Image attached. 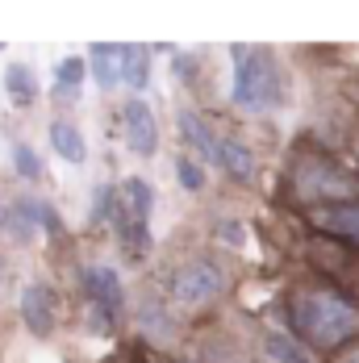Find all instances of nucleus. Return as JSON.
I'll return each mask as SVG.
<instances>
[{"instance_id": "nucleus-1", "label": "nucleus", "mask_w": 359, "mask_h": 363, "mask_svg": "<svg viewBox=\"0 0 359 363\" xmlns=\"http://www.w3.org/2000/svg\"><path fill=\"white\" fill-rule=\"evenodd\" d=\"M230 63H234V84H230V101L247 113H272L288 101L285 88V67L267 46H230Z\"/></svg>"}, {"instance_id": "nucleus-2", "label": "nucleus", "mask_w": 359, "mask_h": 363, "mask_svg": "<svg viewBox=\"0 0 359 363\" xmlns=\"http://www.w3.org/2000/svg\"><path fill=\"white\" fill-rule=\"evenodd\" d=\"M292 326L309 347H338L359 330V313L338 292L305 289L292 296Z\"/></svg>"}, {"instance_id": "nucleus-3", "label": "nucleus", "mask_w": 359, "mask_h": 363, "mask_svg": "<svg viewBox=\"0 0 359 363\" xmlns=\"http://www.w3.org/2000/svg\"><path fill=\"white\" fill-rule=\"evenodd\" d=\"M109 209L105 218H113L121 242L130 255H143L150 247V209H155V188L143 180V176H130L121 180V192L109 196Z\"/></svg>"}, {"instance_id": "nucleus-4", "label": "nucleus", "mask_w": 359, "mask_h": 363, "mask_svg": "<svg viewBox=\"0 0 359 363\" xmlns=\"http://www.w3.org/2000/svg\"><path fill=\"white\" fill-rule=\"evenodd\" d=\"M292 184H297V192L301 196H334V201H347L351 192H355V180H351V172L347 167H338V163H330L322 155H305L301 163H297V172H292Z\"/></svg>"}, {"instance_id": "nucleus-5", "label": "nucleus", "mask_w": 359, "mask_h": 363, "mask_svg": "<svg viewBox=\"0 0 359 363\" xmlns=\"http://www.w3.org/2000/svg\"><path fill=\"white\" fill-rule=\"evenodd\" d=\"M221 267L209 263V259H188V263H180L176 276H172V296H176L180 305H188V309H197V305H205V301H214L217 292H221Z\"/></svg>"}, {"instance_id": "nucleus-6", "label": "nucleus", "mask_w": 359, "mask_h": 363, "mask_svg": "<svg viewBox=\"0 0 359 363\" xmlns=\"http://www.w3.org/2000/svg\"><path fill=\"white\" fill-rule=\"evenodd\" d=\"M79 280H84L88 301L96 305V313L109 318V322H117V318H121V309H126V289H121L117 272L105 267V263H88V267L79 272Z\"/></svg>"}, {"instance_id": "nucleus-7", "label": "nucleus", "mask_w": 359, "mask_h": 363, "mask_svg": "<svg viewBox=\"0 0 359 363\" xmlns=\"http://www.w3.org/2000/svg\"><path fill=\"white\" fill-rule=\"evenodd\" d=\"M126 146L134 155H146V159L159 146V125H155V113H150V105H146L143 96H134L126 105Z\"/></svg>"}, {"instance_id": "nucleus-8", "label": "nucleus", "mask_w": 359, "mask_h": 363, "mask_svg": "<svg viewBox=\"0 0 359 363\" xmlns=\"http://www.w3.org/2000/svg\"><path fill=\"white\" fill-rule=\"evenodd\" d=\"M21 318H26V326L34 330L38 338H46L55 330V318H59L55 292L46 289V284H26L21 289Z\"/></svg>"}, {"instance_id": "nucleus-9", "label": "nucleus", "mask_w": 359, "mask_h": 363, "mask_svg": "<svg viewBox=\"0 0 359 363\" xmlns=\"http://www.w3.org/2000/svg\"><path fill=\"white\" fill-rule=\"evenodd\" d=\"M176 125H180V138L188 143V150H197L201 163H221V138H214V130L192 109H180Z\"/></svg>"}, {"instance_id": "nucleus-10", "label": "nucleus", "mask_w": 359, "mask_h": 363, "mask_svg": "<svg viewBox=\"0 0 359 363\" xmlns=\"http://www.w3.org/2000/svg\"><path fill=\"white\" fill-rule=\"evenodd\" d=\"M121 50H126V42L121 46H109V42L92 46V75H96L101 88H117L121 84Z\"/></svg>"}, {"instance_id": "nucleus-11", "label": "nucleus", "mask_w": 359, "mask_h": 363, "mask_svg": "<svg viewBox=\"0 0 359 363\" xmlns=\"http://www.w3.org/2000/svg\"><path fill=\"white\" fill-rule=\"evenodd\" d=\"M50 146H55L67 163H84V159H88V143H84L79 125H72V121H50Z\"/></svg>"}, {"instance_id": "nucleus-12", "label": "nucleus", "mask_w": 359, "mask_h": 363, "mask_svg": "<svg viewBox=\"0 0 359 363\" xmlns=\"http://www.w3.org/2000/svg\"><path fill=\"white\" fill-rule=\"evenodd\" d=\"M314 221L330 230V234H343V238H351L359 242V205H338V209H318Z\"/></svg>"}, {"instance_id": "nucleus-13", "label": "nucleus", "mask_w": 359, "mask_h": 363, "mask_svg": "<svg viewBox=\"0 0 359 363\" xmlns=\"http://www.w3.org/2000/svg\"><path fill=\"white\" fill-rule=\"evenodd\" d=\"M217 167H226L234 180H251L255 176V150L247 143H238V138H226L221 143V163Z\"/></svg>"}, {"instance_id": "nucleus-14", "label": "nucleus", "mask_w": 359, "mask_h": 363, "mask_svg": "<svg viewBox=\"0 0 359 363\" xmlns=\"http://www.w3.org/2000/svg\"><path fill=\"white\" fill-rule=\"evenodd\" d=\"M79 79H84V59H79V55L63 59V63L55 67V96H59V101H75V96H79Z\"/></svg>"}, {"instance_id": "nucleus-15", "label": "nucleus", "mask_w": 359, "mask_h": 363, "mask_svg": "<svg viewBox=\"0 0 359 363\" xmlns=\"http://www.w3.org/2000/svg\"><path fill=\"white\" fill-rule=\"evenodd\" d=\"M4 88H9V96H13V105H30V101L38 96L34 72H30L26 63H13V67L4 72Z\"/></svg>"}, {"instance_id": "nucleus-16", "label": "nucleus", "mask_w": 359, "mask_h": 363, "mask_svg": "<svg viewBox=\"0 0 359 363\" xmlns=\"http://www.w3.org/2000/svg\"><path fill=\"white\" fill-rule=\"evenodd\" d=\"M146 67H150L146 46H126V50H121V84L143 88V84H146Z\"/></svg>"}, {"instance_id": "nucleus-17", "label": "nucleus", "mask_w": 359, "mask_h": 363, "mask_svg": "<svg viewBox=\"0 0 359 363\" xmlns=\"http://www.w3.org/2000/svg\"><path fill=\"white\" fill-rule=\"evenodd\" d=\"M267 355L276 363H314L292 338H285V334H267Z\"/></svg>"}, {"instance_id": "nucleus-18", "label": "nucleus", "mask_w": 359, "mask_h": 363, "mask_svg": "<svg viewBox=\"0 0 359 363\" xmlns=\"http://www.w3.org/2000/svg\"><path fill=\"white\" fill-rule=\"evenodd\" d=\"M176 180L184 184L188 192H201V188H205V172H201V163H197V159L180 155V159H176Z\"/></svg>"}, {"instance_id": "nucleus-19", "label": "nucleus", "mask_w": 359, "mask_h": 363, "mask_svg": "<svg viewBox=\"0 0 359 363\" xmlns=\"http://www.w3.org/2000/svg\"><path fill=\"white\" fill-rule=\"evenodd\" d=\"M13 167H17L26 180H38V176H42V163H38V155H34V150H30L26 143L13 146Z\"/></svg>"}, {"instance_id": "nucleus-20", "label": "nucleus", "mask_w": 359, "mask_h": 363, "mask_svg": "<svg viewBox=\"0 0 359 363\" xmlns=\"http://www.w3.org/2000/svg\"><path fill=\"white\" fill-rule=\"evenodd\" d=\"M214 234L221 238V242H247V230H243L238 221H221V225H217Z\"/></svg>"}, {"instance_id": "nucleus-21", "label": "nucleus", "mask_w": 359, "mask_h": 363, "mask_svg": "<svg viewBox=\"0 0 359 363\" xmlns=\"http://www.w3.org/2000/svg\"><path fill=\"white\" fill-rule=\"evenodd\" d=\"M334 363H359V347H351L347 355H338V359H334Z\"/></svg>"}, {"instance_id": "nucleus-22", "label": "nucleus", "mask_w": 359, "mask_h": 363, "mask_svg": "<svg viewBox=\"0 0 359 363\" xmlns=\"http://www.w3.org/2000/svg\"><path fill=\"white\" fill-rule=\"evenodd\" d=\"M0 225H9V209H0Z\"/></svg>"}, {"instance_id": "nucleus-23", "label": "nucleus", "mask_w": 359, "mask_h": 363, "mask_svg": "<svg viewBox=\"0 0 359 363\" xmlns=\"http://www.w3.org/2000/svg\"><path fill=\"white\" fill-rule=\"evenodd\" d=\"M0 276H4V259H0Z\"/></svg>"}, {"instance_id": "nucleus-24", "label": "nucleus", "mask_w": 359, "mask_h": 363, "mask_svg": "<svg viewBox=\"0 0 359 363\" xmlns=\"http://www.w3.org/2000/svg\"><path fill=\"white\" fill-rule=\"evenodd\" d=\"M355 150H359V146H355Z\"/></svg>"}]
</instances>
